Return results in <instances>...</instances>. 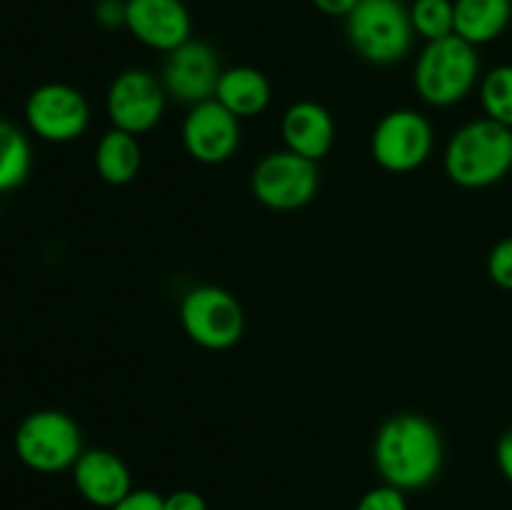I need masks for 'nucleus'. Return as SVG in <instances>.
Masks as SVG:
<instances>
[{
    "label": "nucleus",
    "mask_w": 512,
    "mask_h": 510,
    "mask_svg": "<svg viewBox=\"0 0 512 510\" xmlns=\"http://www.w3.org/2000/svg\"><path fill=\"white\" fill-rule=\"evenodd\" d=\"M373 463L383 483L400 488L403 493L423 490L443 470V435L425 415H390L375 433Z\"/></svg>",
    "instance_id": "obj_1"
},
{
    "label": "nucleus",
    "mask_w": 512,
    "mask_h": 510,
    "mask_svg": "<svg viewBox=\"0 0 512 510\" xmlns=\"http://www.w3.org/2000/svg\"><path fill=\"white\" fill-rule=\"evenodd\" d=\"M443 168L450 183L465 190L500 183L512 170V130L485 115L460 125L445 145Z\"/></svg>",
    "instance_id": "obj_2"
},
{
    "label": "nucleus",
    "mask_w": 512,
    "mask_h": 510,
    "mask_svg": "<svg viewBox=\"0 0 512 510\" xmlns=\"http://www.w3.org/2000/svg\"><path fill=\"white\" fill-rule=\"evenodd\" d=\"M478 48L458 35L425 43L413 68V85L420 100L433 108H453L480 85Z\"/></svg>",
    "instance_id": "obj_3"
},
{
    "label": "nucleus",
    "mask_w": 512,
    "mask_h": 510,
    "mask_svg": "<svg viewBox=\"0 0 512 510\" xmlns=\"http://www.w3.org/2000/svg\"><path fill=\"white\" fill-rule=\"evenodd\" d=\"M348 43L365 63H403L415 43L410 10L403 0H360L345 18Z\"/></svg>",
    "instance_id": "obj_4"
},
{
    "label": "nucleus",
    "mask_w": 512,
    "mask_h": 510,
    "mask_svg": "<svg viewBox=\"0 0 512 510\" xmlns=\"http://www.w3.org/2000/svg\"><path fill=\"white\" fill-rule=\"evenodd\" d=\"M13 448L20 463L35 473H63L83 455V430L65 410H33L15 428Z\"/></svg>",
    "instance_id": "obj_5"
},
{
    "label": "nucleus",
    "mask_w": 512,
    "mask_h": 510,
    "mask_svg": "<svg viewBox=\"0 0 512 510\" xmlns=\"http://www.w3.org/2000/svg\"><path fill=\"white\" fill-rule=\"evenodd\" d=\"M180 325L188 340L203 350H230L245 333V310L220 285H195L180 300Z\"/></svg>",
    "instance_id": "obj_6"
},
{
    "label": "nucleus",
    "mask_w": 512,
    "mask_h": 510,
    "mask_svg": "<svg viewBox=\"0 0 512 510\" xmlns=\"http://www.w3.org/2000/svg\"><path fill=\"white\" fill-rule=\"evenodd\" d=\"M318 188V163L288 148L265 153L250 173L253 198L275 213H293V210L305 208L313 203Z\"/></svg>",
    "instance_id": "obj_7"
},
{
    "label": "nucleus",
    "mask_w": 512,
    "mask_h": 510,
    "mask_svg": "<svg viewBox=\"0 0 512 510\" xmlns=\"http://www.w3.org/2000/svg\"><path fill=\"white\" fill-rule=\"evenodd\" d=\"M435 148L433 123L413 108H395L375 123L370 155L383 170L395 175L423 168Z\"/></svg>",
    "instance_id": "obj_8"
},
{
    "label": "nucleus",
    "mask_w": 512,
    "mask_h": 510,
    "mask_svg": "<svg viewBox=\"0 0 512 510\" xmlns=\"http://www.w3.org/2000/svg\"><path fill=\"white\" fill-rule=\"evenodd\" d=\"M168 93H165L160 75L145 68H128L118 73L105 95V113L113 128L130 135H145L165 115Z\"/></svg>",
    "instance_id": "obj_9"
},
{
    "label": "nucleus",
    "mask_w": 512,
    "mask_h": 510,
    "mask_svg": "<svg viewBox=\"0 0 512 510\" xmlns=\"http://www.w3.org/2000/svg\"><path fill=\"white\" fill-rule=\"evenodd\" d=\"M25 123L45 143H73L90 128V103L68 83H43L25 100Z\"/></svg>",
    "instance_id": "obj_10"
},
{
    "label": "nucleus",
    "mask_w": 512,
    "mask_h": 510,
    "mask_svg": "<svg viewBox=\"0 0 512 510\" xmlns=\"http://www.w3.org/2000/svg\"><path fill=\"white\" fill-rule=\"evenodd\" d=\"M220 75H223V63L218 58V50L205 40L190 38L180 48L165 53L160 83L168 98L193 108L215 98Z\"/></svg>",
    "instance_id": "obj_11"
},
{
    "label": "nucleus",
    "mask_w": 512,
    "mask_h": 510,
    "mask_svg": "<svg viewBox=\"0 0 512 510\" xmlns=\"http://www.w3.org/2000/svg\"><path fill=\"white\" fill-rule=\"evenodd\" d=\"M240 138V120L215 98L188 108L180 128L185 153L200 165L228 163L238 153Z\"/></svg>",
    "instance_id": "obj_12"
},
{
    "label": "nucleus",
    "mask_w": 512,
    "mask_h": 510,
    "mask_svg": "<svg viewBox=\"0 0 512 510\" xmlns=\"http://www.w3.org/2000/svg\"><path fill=\"white\" fill-rule=\"evenodd\" d=\"M125 30L145 48L170 53L193 38L185 0H125Z\"/></svg>",
    "instance_id": "obj_13"
},
{
    "label": "nucleus",
    "mask_w": 512,
    "mask_h": 510,
    "mask_svg": "<svg viewBox=\"0 0 512 510\" xmlns=\"http://www.w3.org/2000/svg\"><path fill=\"white\" fill-rule=\"evenodd\" d=\"M75 490L85 503L110 510L133 490V475L118 453L105 448L83 450L73 465Z\"/></svg>",
    "instance_id": "obj_14"
},
{
    "label": "nucleus",
    "mask_w": 512,
    "mask_h": 510,
    "mask_svg": "<svg viewBox=\"0 0 512 510\" xmlns=\"http://www.w3.org/2000/svg\"><path fill=\"white\" fill-rule=\"evenodd\" d=\"M280 135L285 148L320 163L335 145V118L318 100H295L280 118Z\"/></svg>",
    "instance_id": "obj_15"
},
{
    "label": "nucleus",
    "mask_w": 512,
    "mask_h": 510,
    "mask_svg": "<svg viewBox=\"0 0 512 510\" xmlns=\"http://www.w3.org/2000/svg\"><path fill=\"white\" fill-rule=\"evenodd\" d=\"M215 100L238 120H248L268 110L273 100V85L263 70L253 65H233V68H223L218 88H215Z\"/></svg>",
    "instance_id": "obj_16"
},
{
    "label": "nucleus",
    "mask_w": 512,
    "mask_h": 510,
    "mask_svg": "<svg viewBox=\"0 0 512 510\" xmlns=\"http://www.w3.org/2000/svg\"><path fill=\"white\" fill-rule=\"evenodd\" d=\"M510 20L512 0H455V35L475 48L498 40Z\"/></svg>",
    "instance_id": "obj_17"
},
{
    "label": "nucleus",
    "mask_w": 512,
    "mask_h": 510,
    "mask_svg": "<svg viewBox=\"0 0 512 510\" xmlns=\"http://www.w3.org/2000/svg\"><path fill=\"white\" fill-rule=\"evenodd\" d=\"M143 168V148H140L138 135H130L125 130L110 128L100 135L95 145V170L100 180L108 185H128L138 178Z\"/></svg>",
    "instance_id": "obj_18"
},
{
    "label": "nucleus",
    "mask_w": 512,
    "mask_h": 510,
    "mask_svg": "<svg viewBox=\"0 0 512 510\" xmlns=\"http://www.w3.org/2000/svg\"><path fill=\"white\" fill-rule=\"evenodd\" d=\"M33 168V148L23 130L0 120V195L20 188Z\"/></svg>",
    "instance_id": "obj_19"
},
{
    "label": "nucleus",
    "mask_w": 512,
    "mask_h": 510,
    "mask_svg": "<svg viewBox=\"0 0 512 510\" xmlns=\"http://www.w3.org/2000/svg\"><path fill=\"white\" fill-rule=\"evenodd\" d=\"M480 105L485 118L512 130V65H495L480 78Z\"/></svg>",
    "instance_id": "obj_20"
},
{
    "label": "nucleus",
    "mask_w": 512,
    "mask_h": 510,
    "mask_svg": "<svg viewBox=\"0 0 512 510\" xmlns=\"http://www.w3.org/2000/svg\"><path fill=\"white\" fill-rule=\"evenodd\" d=\"M408 10L415 38L433 43L455 35V0H413Z\"/></svg>",
    "instance_id": "obj_21"
},
{
    "label": "nucleus",
    "mask_w": 512,
    "mask_h": 510,
    "mask_svg": "<svg viewBox=\"0 0 512 510\" xmlns=\"http://www.w3.org/2000/svg\"><path fill=\"white\" fill-rule=\"evenodd\" d=\"M488 275L498 288L512 290V235L498 240L488 253Z\"/></svg>",
    "instance_id": "obj_22"
},
{
    "label": "nucleus",
    "mask_w": 512,
    "mask_h": 510,
    "mask_svg": "<svg viewBox=\"0 0 512 510\" xmlns=\"http://www.w3.org/2000/svg\"><path fill=\"white\" fill-rule=\"evenodd\" d=\"M355 510H408V498H405V493L400 488L383 483L370 488L358 500Z\"/></svg>",
    "instance_id": "obj_23"
},
{
    "label": "nucleus",
    "mask_w": 512,
    "mask_h": 510,
    "mask_svg": "<svg viewBox=\"0 0 512 510\" xmlns=\"http://www.w3.org/2000/svg\"><path fill=\"white\" fill-rule=\"evenodd\" d=\"M110 510H165L163 495L150 488H133Z\"/></svg>",
    "instance_id": "obj_24"
},
{
    "label": "nucleus",
    "mask_w": 512,
    "mask_h": 510,
    "mask_svg": "<svg viewBox=\"0 0 512 510\" xmlns=\"http://www.w3.org/2000/svg\"><path fill=\"white\" fill-rule=\"evenodd\" d=\"M93 15L105 30L125 28V0H98Z\"/></svg>",
    "instance_id": "obj_25"
},
{
    "label": "nucleus",
    "mask_w": 512,
    "mask_h": 510,
    "mask_svg": "<svg viewBox=\"0 0 512 510\" xmlns=\"http://www.w3.org/2000/svg\"><path fill=\"white\" fill-rule=\"evenodd\" d=\"M165 510H208V500L198 493V490L180 488L173 493L163 495Z\"/></svg>",
    "instance_id": "obj_26"
},
{
    "label": "nucleus",
    "mask_w": 512,
    "mask_h": 510,
    "mask_svg": "<svg viewBox=\"0 0 512 510\" xmlns=\"http://www.w3.org/2000/svg\"><path fill=\"white\" fill-rule=\"evenodd\" d=\"M495 463H498L503 478L512 485V428L505 430L495 445Z\"/></svg>",
    "instance_id": "obj_27"
},
{
    "label": "nucleus",
    "mask_w": 512,
    "mask_h": 510,
    "mask_svg": "<svg viewBox=\"0 0 512 510\" xmlns=\"http://www.w3.org/2000/svg\"><path fill=\"white\" fill-rule=\"evenodd\" d=\"M358 3L360 0H313L315 8L323 15H330V18H348Z\"/></svg>",
    "instance_id": "obj_28"
},
{
    "label": "nucleus",
    "mask_w": 512,
    "mask_h": 510,
    "mask_svg": "<svg viewBox=\"0 0 512 510\" xmlns=\"http://www.w3.org/2000/svg\"><path fill=\"white\" fill-rule=\"evenodd\" d=\"M185 3H188V0H185Z\"/></svg>",
    "instance_id": "obj_29"
}]
</instances>
